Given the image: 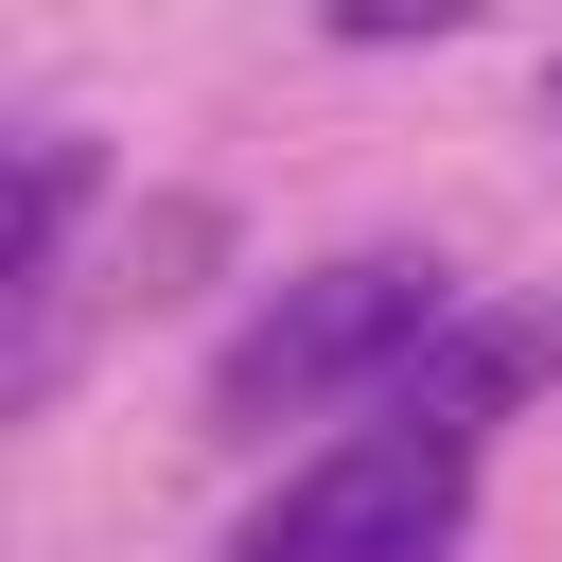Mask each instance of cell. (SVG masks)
Listing matches in <instances>:
<instances>
[{"mask_svg": "<svg viewBox=\"0 0 562 562\" xmlns=\"http://www.w3.org/2000/svg\"><path fill=\"white\" fill-rule=\"evenodd\" d=\"M474 509V439H422V422H334L246 527L228 562H439Z\"/></svg>", "mask_w": 562, "mask_h": 562, "instance_id": "2", "label": "cell"}, {"mask_svg": "<svg viewBox=\"0 0 562 562\" xmlns=\"http://www.w3.org/2000/svg\"><path fill=\"white\" fill-rule=\"evenodd\" d=\"M88 123H35V140H0V299L35 316L53 299V263H70V211H88Z\"/></svg>", "mask_w": 562, "mask_h": 562, "instance_id": "3", "label": "cell"}, {"mask_svg": "<svg viewBox=\"0 0 562 562\" xmlns=\"http://www.w3.org/2000/svg\"><path fill=\"white\" fill-rule=\"evenodd\" d=\"M457 316H474V281H457L439 246H334V263H299V281L211 351V422H228V439H281V422H334V404L369 422Z\"/></svg>", "mask_w": 562, "mask_h": 562, "instance_id": "1", "label": "cell"}, {"mask_svg": "<svg viewBox=\"0 0 562 562\" xmlns=\"http://www.w3.org/2000/svg\"><path fill=\"white\" fill-rule=\"evenodd\" d=\"M439 562H457V544H439Z\"/></svg>", "mask_w": 562, "mask_h": 562, "instance_id": "6", "label": "cell"}, {"mask_svg": "<svg viewBox=\"0 0 562 562\" xmlns=\"http://www.w3.org/2000/svg\"><path fill=\"white\" fill-rule=\"evenodd\" d=\"M474 0H334V35H457Z\"/></svg>", "mask_w": 562, "mask_h": 562, "instance_id": "4", "label": "cell"}, {"mask_svg": "<svg viewBox=\"0 0 562 562\" xmlns=\"http://www.w3.org/2000/svg\"><path fill=\"white\" fill-rule=\"evenodd\" d=\"M544 123H562V53H544Z\"/></svg>", "mask_w": 562, "mask_h": 562, "instance_id": "5", "label": "cell"}]
</instances>
